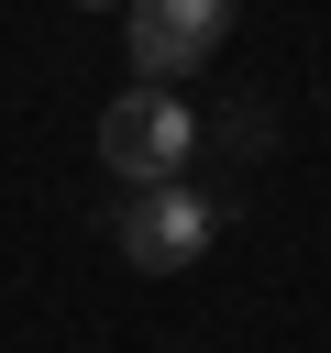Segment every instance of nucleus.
Instances as JSON below:
<instances>
[{
    "mask_svg": "<svg viewBox=\"0 0 331 353\" xmlns=\"http://www.w3.org/2000/svg\"><path fill=\"white\" fill-rule=\"evenodd\" d=\"M210 232H221V210H210L188 176H166V188H132V199H121V221H110L121 265H143V276H177V265H199V254H210Z\"/></svg>",
    "mask_w": 331,
    "mask_h": 353,
    "instance_id": "f03ea898",
    "label": "nucleus"
},
{
    "mask_svg": "<svg viewBox=\"0 0 331 353\" xmlns=\"http://www.w3.org/2000/svg\"><path fill=\"white\" fill-rule=\"evenodd\" d=\"M188 154H199V110H188L177 88H121V99L99 110V165H110V176L166 188V176H188Z\"/></svg>",
    "mask_w": 331,
    "mask_h": 353,
    "instance_id": "f257e3e1",
    "label": "nucleus"
},
{
    "mask_svg": "<svg viewBox=\"0 0 331 353\" xmlns=\"http://www.w3.org/2000/svg\"><path fill=\"white\" fill-rule=\"evenodd\" d=\"M88 11H110V0H88Z\"/></svg>",
    "mask_w": 331,
    "mask_h": 353,
    "instance_id": "20e7f679",
    "label": "nucleus"
},
{
    "mask_svg": "<svg viewBox=\"0 0 331 353\" xmlns=\"http://www.w3.org/2000/svg\"><path fill=\"white\" fill-rule=\"evenodd\" d=\"M221 33H232V0H132V22H121V44H132V77H143V88L199 77V66L221 55Z\"/></svg>",
    "mask_w": 331,
    "mask_h": 353,
    "instance_id": "7ed1b4c3",
    "label": "nucleus"
}]
</instances>
